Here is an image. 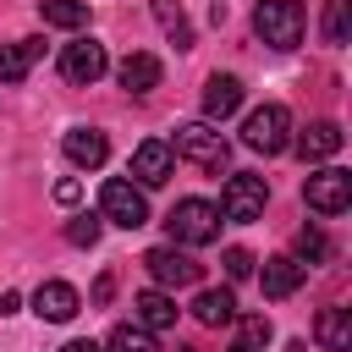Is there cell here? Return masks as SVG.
Wrapping results in <instances>:
<instances>
[{"mask_svg": "<svg viewBox=\"0 0 352 352\" xmlns=\"http://www.w3.org/2000/svg\"><path fill=\"white\" fill-rule=\"evenodd\" d=\"M170 154L192 160V165H198V170H209V176H220V170L231 165V143L214 132V121H187V126H176Z\"/></svg>", "mask_w": 352, "mask_h": 352, "instance_id": "obj_1", "label": "cell"}, {"mask_svg": "<svg viewBox=\"0 0 352 352\" xmlns=\"http://www.w3.org/2000/svg\"><path fill=\"white\" fill-rule=\"evenodd\" d=\"M302 28H308V16H302L297 0H258V11H253V33L270 50H297L302 44Z\"/></svg>", "mask_w": 352, "mask_h": 352, "instance_id": "obj_2", "label": "cell"}, {"mask_svg": "<svg viewBox=\"0 0 352 352\" xmlns=\"http://www.w3.org/2000/svg\"><path fill=\"white\" fill-rule=\"evenodd\" d=\"M264 204H270V182L264 176H253V170L226 176V187H220V220L253 226V220H264Z\"/></svg>", "mask_w": 352, "mask_h": 352, "instance_id": "obj_3", "label": "cell"}, {"mask_svg": "<svg viewBox=\"0 0 352 352\" xmlns=\"http://www.w3.org/2000/svg\"><path fill=\"white\" fill-rule=\"evenodd\" d=\"M242 143H248L253 154H280V148H292V110H286L280 99L248 110V121H242Z\"/></svg>", "mask_w": 352, "mask_h": 352, "instance_id": "obj_4", "label": "cell"}, {"mask_svg": "<svg viewBox=\"0 0 352 352\" xmlns=\"http://www.w3.org/2000/svg\"><path fill=\"white\" fill-rule=\"evenodd\" d=\"M165 226H170V242H182V248H204V242L220 236V209H214L209 198H182V204L165 214Z\"/></svg>", "mask_w": 352, "mask_h": 352, "instance_id": "obj_5", "label": "cell"}, {"mask_svg": "<svg viewBox=\"0 0 352 352\" xmlns=\"http://www.w3.org/2000/svg\"><path fill=\"white\" fill-rule=\"evenodd\" d=\"M302 204H308L314 214H341V209L352 204V176H346L341 165L314 170V176L302 182Z\"/></svg>", "mask_w": 352, "mask_h": 352, "instance_id": "obj_6", "label": "cell"}, {"mask_svg": "<svg viewBox=\"0 0 352 352\" xmlns=\"http://www.w3.org/2000/svg\"><path fill=\"white\" fill-rule=\"evenodd\" d=\"M99 214L116 220V226H126V231H138V226H148V198H143V187H132V182L116 176L99 192Z\"/></svg>", "mask_w": 352, "mask_h": 352, "instance_id": "obj_7", "label": "cell"}, {"mask_svg": "<svg viewBox=\"0 0 352 352\" xmlns=\"http://www.w3.org/2000/svg\"><path fill=\"white\" fill-rule=\"evenodd\" d=\"M143 264H148L154 286H198V280H204V264H198L192 253H182L176 242H170V248H148Z\"/></svg>", "mask_w": 352, "mask_h": 352, "instance_id": "obj_8", "label": "cell"}, {"mask_svg": "<svg viewBox=\"0 0 352 352\" xmlns=\"http://www.w3.org/2000/svg\"><path fill=\"white\" fill-rule=\"evenodd\" d=\"M104 72H110V55H104V44H99V38H77V44H66V50H60V77H66V82L88 88V82H99Z\"/></svg>", "mask_w": 352, "mask_h": 352, "instance_id": "obj_9", "label": "cell"}, {"mask_svg": "<svg viewBox=\"0 0 352 352\" xmlns=\"http://www.w3.org/2000/svg\"><path fill=\"white\" fill-rule=\"evenodd\" d=\"M170 170H176L170 143L148 138V143H138V148H132V176H138V187H165V182H170Z\"/></svg>", "mask_w": 352, "mask_h": 352, "instance_id": "obj_10", "label": "cell"}, {"mask_svg": "<svg viewBox=\"0 0 352 352\" xmlns=\"http://www.w3.org/2000/svg\"><path fill=\"white\" fill-rule=\"evenodd\" d=\"M77 308H82V297H77V286H66V280H44V286L33 292V314L50 319V324H66Z\"/></svg>", "mask_w": 352, "mask_h": 352, "instance_id": "obj_11", "label": "cell"}, {"mask_svg": "<svg viewBox=\"0 0 352 352\" xmlns=\"http://www.w3.org/2000/svg\"><path fill=\"white\" fill-rule=\"evenodd\" d=\"M341 143H346V132L336 126V121H314L308 132H297V160L302 165H314V160H330V154H341Z\"/></svg>", "mask_w": 352, "mask_h": 352, "instance_id": "obj_12", "label": "cell"}, {"mask_svg": "<svg viewBox=\"0 0 352 352\" xmlns=\"http://www.w3.org/2000/svg\"><path fill=\"white\" fill-rule=\"evenodd\" d=\"M60 148H66V160L82 165V170H99V165L110 160V143H104V132H94V126H72V132L60 138Z\"/></svg>", "mask_w": 352, "mask_h": 352, "instance_id": "obj_13", "label": "cell"}, {"mask_svg": "<svg viewBox=\"0 0 352 352\" xmlns=\"http://www.w3.org/2000/svg\"><path fill=\"white\" fill-rule=\"evenodd\" d=\"M302 275H308V264L292 258V253H280V258H264L258 286H264V297H292V292L302 286Z\"/></svg>", "mask_w": 352, "mask_h": 352, "instance_id": "obj_14", "label": "cell"}, {"mask_svg": "<svg viewBox=\"0 0 352 352\" xmlns=\"http://www.w3.org/2000/svg\"><path fill=\"white\" fill-rule=\"evenodd\" d=\"M236 104H242V82L231 72H214L204 82V121H226V116H236Z\"/></svg>", "mask_w": 352, "mask_h": 352, "instance_id": "obj_15", "label": "cell"}, {"mask_svg": "<svg viewBox=\"0 0 352 352\" xmlns=\"http://www.w3.org/2000/svg\"><path fill=\"white\" fill-rule=\"evenodd\" d=\"M132 314H138V324H143V330H170L182 308H176V297H170L165 286H148V292H138Z\"/></svg>", "mask_w": 352, "mask_h": 352, "instance_id": "obj_16", "label": "cell"}, {"mask_svg": "<svg viewBox=\"0 0 352 352\" xmlns=\"http://www.w3.org/2000/svg\"><path fill=\"white\" fill-rule=\"evenodd\" d=\"M116 77H121V88H126V94H154V88H160V77H165V66H160L154 55L132 50V55L116 66Z\"/></svg>", "mask_w": 352, "mask_h": 352, "instance_id": "obj_17", "label": "cell"}, {"mask_svg": "<svg viewBox=\"0 0 352 352\" xmlns=\"http://www.w3.org/2000/svg\"><path fill=\"white\" fill-rule=\"evenodd\" d=\"M192 319H198V324H231V319H236L231 286H204V292L192 297Z\"/></svg>", "mask_w": 352, "mask_h": 352, "instance_id": "obj_18", "label": "cell"}, {"mask_svg": "<svg viewBox=\"0 0 352 352\" xmlns=\"http://www.w3.org/2000/svg\"><path fill=\"white\" fill-rule=\"evenodd\" d=\"M314 341H319L324 352H346V346H352V314H346V308H319Z\"/></svg>", "mask_w": 352, "mask_h": 352, "instance_id": "obj_19", "label": "cell"}, {"mask_svg": "<svg viewBox=\"0 0 352 352\" xmlns=\"http://www.w3.org/2000/svg\"><path fill=\"white\" fill-rule=\"evenodd\" d=\"M38 55H44V38H16V44H6V50H0V82H22Z\"/></svg>", "mask_w": 352, "mask_h": 352, "instance_id": "obj_20", "label": "cell"}, {"mask_svg": "<svg viewBox=\"0 0 352 352\" xmlns=\"http://www.w3.org/2000/svg\"><path fill=\"white\" fill-rule=\"evenodd\" d=\"M264 346H270V319H264V314H236L226 352H264Z\"/></svg>", "mask_w": 352, "mask_h": 352, "instance_id": "obj_21", "label": "cell"}, {"mask_svg": "<svg viewBox=\"0 0 352 352\" xmlns=\"http://www.w3.org/2000/svg\"><path fill=\"white\" fill-rule=\"evenodd\" d=\"M154 6V16H160V28H165V38L176 44V50H192V22H187V11H182V0H148Z\"/></svg>", "mask_w": 352, "mask_h": 352, "instance_id": "obj_22", "label": "cell"}, {"mask_svg": "<svg viewBox=\"0 0 352 352\" xmlns=\"http://www.w3.org/2000/svg\"><path fill=\"white\" fill-rule=\"evenodd\" d=\"M38 16L50 28H82L88 22V6L82 0H38Z\"/></svg>", "mask_w": 352, "mask_h": 352, "instance_id": "obj_23", "label": "cell"}, {"mask_svg": "<svg viewBox=\"0 0 352 352\" xmlns=\"http://www.w3.org/2000/svg\"><path fill=\"white\" fill-rule=\"evenodd\" d=\"M99 352H154V330H143V324H116Z\"/></svg>", "mask_w": 352, "mask_h": 352, "instance_id": "obj_24", "label": "cell"}, {"mask_svg": "<svg viewBox=\"0 0 352 352\" xmlns=\"http://www.w3.org/2000/svg\"><path fill=\"white\" fill-rule=\"evenodd\" d=\"M346 28H352L346 0H330V6H324V44H346Z\"/></svg>", "mask_w": 352, "mask_h": 352, "instance_id": "obj_25", "label": "cell"}, {"mask_svg": "<svg viewBox=\"0 0 352 352\" xmlns=\"http://www.w3.org/2000/svg\"><path fill=\"white\" fill-rule=\"evenodd\" d=\"M297 253H302L308 264H324V258H330V236H324L319 226H302V231H297Z\"/></svg>", "mask_w": 352, "mask_h": 352, "instance_id": "obj_26", "label": "cell"}, {"mask_svg": "<svg viewBox=\"0 0 352 352\" xmlns=\"http://www.w3.org/2000/svg\"><path fill=\"white\" fill-rule=\"evenodd\" d=\"M99 231H104L99 214H77V220H66V242H72V248H94Z\"/></svg>", "mask_w": 352, "mask_h": 352, "instance_id": "obj_27", "label": "cell"}, {"mask_svg": "<svg viewBox=\"0 0 352 352\" xmlns=\"http://www.w3.org/2000/svg\"><path fill=\"white\" fill-rule=\"evenodd\" d=\"M220 264H226V275H231V280H248L258 258H253L248 248H226V253H220Z\"/></svg>", "mask_w": 352, "mask_h": 352, "instance_id": "obj_28", "label": "cell"}, {"mask_svg": "<svg viewBox=\"0 0 352 352\" xmlns=\"http://www.w3.org/2000/svg\"><path fill=\"white\" fill-rule=\"evenodd\" d=\"M77 198H82V182H72V176L55 182V204H77Z\"/></svg>", "mask_w": 352, "mask_h": 352, "instance_id": "obj_29", "label": "cell"}, {"mask_svg": "<svg viewBox=\"0 0 352 352\" xmlns=\"http://www.w3.org/2000/svg\"><path fill=\"white\" fill-rule=\"evenodd\" d=\"M110 292H116V280H110V275H99V280H94V302H110Z\"/></svg>", "mask_w": 352, "mask_h": 352, "instance_id": "obj_30", "label": "cell"}, {"mask_svg": "<svg viewBox=\"0 0 352 352\" xmlns=\"http://www.w3.org/2000/svg\"><path fill=\"white\" fill-rule=\"evenodd\" d=\"M22 308V292H0V314H16Z\"/></svg>", "mask_w": 352, "mask_h": 352, "instance_id": "obj_31", "label": "cell"}, {"mask_svg": "<svg viewBox=\"0 0 352 352\" xmlns=\"http://www.w3.org/2000/svg\"><path fill=\"white\" fill-rule=\"evenodd\" d=\"M55 352H99L94 341H66V346H55Z\"/></svg>", "mask_w": 352, "mask_h": 352, "instance_id": "obj_32", "label": "cell"}]
</instances>
